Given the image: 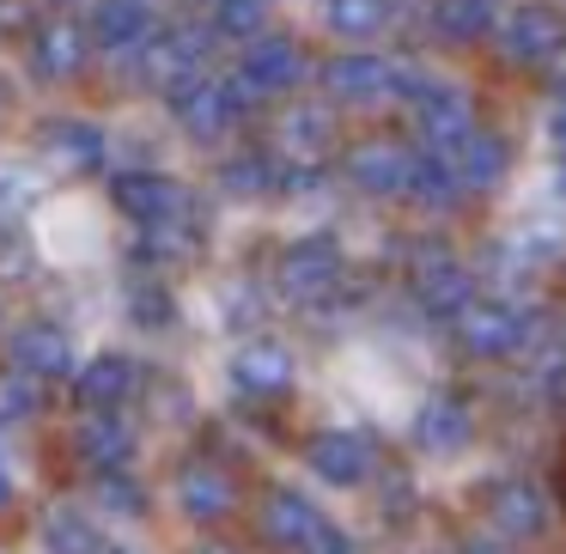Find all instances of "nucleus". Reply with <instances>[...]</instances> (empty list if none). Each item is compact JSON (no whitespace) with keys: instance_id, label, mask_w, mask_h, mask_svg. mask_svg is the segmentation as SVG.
Instances as JSON below:
<instances>
[{"instance_id":"1","label":"nucleus","mask_w":566,"mask_h":554,"mask_svg":"<svg viewBox=\"0 0 566 554\" xmlns=\"http://www.w3.org/2000/svg\"><path fill=\"white\" fill-rule=\"evenodd\" d=\"M396 98L415 111V123H420V135H427L432 153L457 147V140L475 128V111H469V98L451 86V80H439V74H402V67H396Z\"/></svg>"},{"instance_id":"2","label":"nucleus","mask_w":566,"mask_h":554,"mask_svg":"<svg viewBox=\"0 0 566 554\" xmlns=\"http://www.w3.org/2000/svg\"><path fill=\"white\" fill-rule=\"evenodd\" d=\"M475 512H481V524H488L493 536L530 542V536L548 530L554 505H548V493H542L530 475H493V481H481V488H475Z\"/></svg>"},{"instance_id":"3","label":"nucleus","mask_w":566,"mask_h":554,"mask_svg":"<svg viewBox=\"0 0 566 554\" xmlns=\"http://www.w3.org/2000/svg\"><path fill=\"white\" fill-rule=\"evenodd\" d=\"M165 104H171V116H177V128L184 135H196V140H220V135H232L238 128V92H232V80H220V74H184V80H171L165 86Z\"/></svg>"},{"instance_id":"4","label":"nucleus","mask_w":566,"mask_h":554,"mask_svg":"<svg viewBox=\"0 0 566 554\" xmlns=\"http://www.w3.org/2000/svg\"><path fill=\"white\" fill-rule=\"evenodd\" d=\"M298 74H305V50H298L293 38L262 31V38L244 43V55H238V67L226 80H232L238 104H256V98H281V92H293Z\"/></svg>"},{"instance_id":"5","label":"nucleus","mask_w":566,"mask_h":554,"mask_svg":"<svg viewBox=\"0 0 566 554\" xmlns=\"http://www.w3.org/2000/svg\"><path fill=\"white\" fill-rule=\"evenodd\" d=\"M493 31H500V50L512 55L517 67H548V62H560V50H566V19L554 13L548 0L512 7Z\"/></svg>"},{"instance_id":"6","label":"nucleus","mask_w":566,"mask_h":554,"mask_svg":"<svg viewBox=\"0 0 566 554\" xmlns=\"http://www.w3.org/2000/svg\"><path fill=\"white\" fill-rule=\"evenodd\" d=\"M457 342L475 359H512L517 347L530 342V323H524V311L505 305V299H469V305L457 311Z\"/></svg>"},{"instance_id":"7","label":"nucleus","mask_w":566,"mask_h":554,"mask_svg":"<svg viewBox=\"0 0 566 554\" xmlns=\"http://www.w3.org/2000/svg\"><path fill=\"white\" fill-rule=\"evenodd\" d=\"M25 62L43 86H67V80H80L92 62V31L80 25V19H43V25L31 31Z\"/></svg>"},{"instance_id":"8","label":"nucleus","mask_w":566,"mask_h":554,"mask_svg":"<svg viewBox=\"0 0 566 554\" xmlns=\"http://www.w3.org/2000/svg\"><path fill=\"white\" fill-rule=\"evenodd\" d=\"M342 171L354 189L366 196H408V177H415V153L390 135H366L342 153Z\"/></svg>"},{"instance_id":"9","label":"nucleus","mask_w":566,"mask_h":554,"mask_svg":"<svg viewBox=\"0 0 566 554\" xmlns=\"http://www.w3.org/2000/svg\"><path fill=\"white\" fill-rule=\"evenodd\" d=\"M342 286V250L329 238H298L281 257V293L298 305H323V299Z\"/></svg>"},{"instance_id":"10","label":"nucleus","mask_w":566,"mask_h":554,"mask_svg":"<svg viewBox=\"0 0 566 554\" xmlns=\"http://www.w3.org/2000/svg\"><path fill=\"white\" fill-rule=\"evenodd\" d=\"M111 201L135 226H165V220H184V213H189L184 184L165 177V171H116L111 177Z\"/></svg>"},{"instance_id":"11","label":"nucleus","mask_w":566,"mask_h":554,"mask_svg":"<svg viewBox=\"0 0 566 554\" xmlns=\"http://www.w3.org/2000/svg\"><path fill=\"white\" fill-rule=\"evenodd\" d=\"M305 469H317V481H329V488H366L371 469H378V445L366 432L329 427L305 445Z\"/></svg>"},{"instance_id":"12","label":"nucleus","mask_w":566,"mask_h":554,"mask_svg":"<svg viewBox=\"0 0 566 554\" xmlns=\"http://www.w3.org/2000/svg\"><path fill=\"white\" fill-rule=\"evenodd\" d=\"M323 92L335 104H384V98H396V67L371 50H347L323 67Z\"/></svg>"},{"instance_id":"13","label":"nucleus","mask_w":566,"mask_h":554,"mask_svg":"<svg viewBox=\"0 0 566 554\" xmlns=\"http://www.w3.org/2000/svg\"><path fill=\"white\" fill-rule=\"evenodd\" d=\"M86 31H92V50H104V55H135V50H147L153 38H159V19L147 13V0H98L92 7V19H86Z\"/></svg>"},{"instance_id":"14","label":"nucleus","mask_w":566,"mask_h":554,"mask_svg":"<svg viewBox=\"0 0 566 554\" xmlns=\"http://www.w3.org/2000/svg\"><path fill=\"white\" fill-rule=\"evenodd\" d=\"M262 536L274 542V548L281 554H298L311 542V530L323 524V512H317V500H311V493H298L293 481H274L269 493H262Z\"/></svg>"},{"instance_id":"15","label":"nucleus","mask_w":566,"mask_h":554,"mask_svg":"<svg viewBox=\"0 0 566 554\" xmlns=\"http://www.w3.org/2000/svg\"><path fill=\"white\" fill-rule=\"evenodd\" d=\"M135 445H140V432L123 420V408H98V415H86L80 432H74V451H80V463H86L92 475H104V469H128Z\"/></svg>"},{"instance_id":"16","label":"nucleus","mask_w":566,"mask_h":554,"mask_svg":"<svg viewBox=\"0 0 566 554\" xmlns=\"http://www.w3.org/2000/svg\"><path fill=\"white\" fill-rule=\"evenodd\" d=\"M177 505L189 524H226L238 512V481L220 463H184L177 475Z\"/></svg>"},{"instance_id":"17","label":"nucleus","mask_w":566,"mask_h":554,"mask_svg":"<svg viewBox=\"0 0 566 554\" xmlns=\"http://www.w3.org/2000/svg\"><path fill=\"white\" fill-rule=\"evenodd\" d=\"M135 390H140V366L128 354H92L86 366L74 372V403L86 408V415H98V408H123Z\"/></svg>"},{"instance_id":"18","label":"nucleus","mask_w":566,"mask_h":554,"mask_svg":"<svg viewBox=\"0 0 566 554\" xmlns=\"http://www.w3.org/2000/svg\"><path fill=\"white\" fill-rule=\"evenodd\" d=\"M444 165H451V177L463 189H493V184H505V165H512V147H505L500 135H493V128H469L463 140H457V147H444L439 153Z\"/></svg>"},{"instance_id":"19","label":"nucleus","mask_w":566,"mask_h":554,"mask_svg":"<svg viewBox=\"0 0 566 554\" xmlns=\"http://www.w3.org/2000/svg\"><path fill=\"white\" fill-rule=\"evenodd\" d=\"M415 439H420V451H432V457H457L469 439H475L469 403H463V396H451V390H439V396H432V403L415 415Z\"/></svg>"},{"instance_id":"20","label":"nucleus","mask_w":566,"mask_h":554,"mask_svg":"<svg viewBox=\"0 0 566 554\" xmlns=\"http://www.w3.org/2000/svg\"><path fill=\"white\" fill-rule=\"evenodd\" d=\"M415 299H420V311H432V317H457V311L475 299V274H469L457 257H427L415 269Z\"/></svg>"},{"instance_id":"21","label":"nucleus","mask_w":566,"mask_h":554,"mask_svg":"<svg viewBox=\"0 0 566 554\" xmlns=\"http://www.w3.org/2000/svg\"><path fill=\"white\" fill-rule=\"evenodd\" d=\"M281 153H286V165H317V159H329L335 153V116H329V104H293V111L281 116Z\"/></svg>"},{"instance_id":"22","label":"nucleus","mask_w":566,"mask_h":554,"mask_svg":"<svg viewBox=\"0 0 566 554\" xmlns=\"http://www.w3.org/2000/svg\"><path fill=\"white\" fill-rule=\"evenodd\" d=\"M232 384L244 396H281L293 390V354L281 342H250L232 354Z\"/></svg>"},{"instance_id":"23","label":"nucleus","mask_w":566,"mask_h":554,"mask_svg":"<svg viewBox=\"0 0 566 554\" xmlns=\"http://www.w3.org/2000/svg\"><path fill=\"white\" fill-rule=\"evenodd\" d=\"M13 359L25 378H74V347H67L62 330H50V323H25V330L13 335Z\"/></svg>"},{"instance_id":"24","label":"nucleus","mask_w":566,"mask_h":554,"mask_svg":"<svg viewBox=\"0 0 566 554\" xmlns=\"http://www.w3.org/2000/svg\"><path fill=\"white\" fill-rule=\"evenodd\" d=\"M43 153L62 171H92L104 159V128L80 123V116H55V123H43Z\"/></svg>"},{"instance_id":"25","label":"nucleus","mask_w":566,"mask_h":554,"mask_svg":"<svg viewBox=\"0 0 566 554\" xmlns=\"http://www.w3.org/2000/svg\"><path fill=\"white\" fill-rule=\"evenodd\" d=\"M38 542H43V554H104L111 548L98 518L80 512V505H50L43 524H38Z\"/></svg>"},{"instance_id":"26","label":"nucleus","mask_w":566,"mask_h":554,"mask_svg":"<svg viewBox=\"0 0 566 554\" xmlns=\"http://www.w3.org/2000/svg\"><path fill=\"white\" fill-rule=\"evenodd\" d=\"M220 177H226V196H250V201H262V196H281L286 177H293V165L274 159V153H232Z\"/></svg>"},{"instance_id":"27","label":"nucleus","mask_w":566,"mask_h":554,"mask_svg":"<svg viewBox=\"0 0 566 554\" xmlns=\"http://www.w3.org/2000/svg\"><path fill=\"white\" fill-rule=\"evenodd\" d=\"M500 25V0H432V38L444 43H481Z\"/></svg>"},{"instance_id":"28","label":"nucleus","mask_w":566,"mask_h":554,"mask_svg":"<svg viewBox=\"0 0 566 554\" xmlns=\"http://www.w3.org/2000/svg\"><path fill=\"white\" fill-rule=\"evenodd\" d=\"M384 13H390V0H323V25L347 43H366L378 38Z\"/></svg>"},{"instance_id":"29","label":"nucleus","mask_w":566,"mask_h":554,"mask_svg":"<svg viewBox=\"0 0 566 554\" xmlns=\"http://www.w3.org/2000/svg\"><path fill=\"white\" fill-rule=\"evenodd\" d=\"M457 196H463V184L451 177V165H444L439 153L415 159V177H408V196L402 201H420V208H451Z\"/></svg>"},{"instance_id":"30","label":"nucleus","mask_w":566,"mask_h":554,"mask_svg":"<svg viewBox=\"0 0 566 554\" xmlns=\"http://www.w3.org/2000/svg\"><path fill=\"white\" fill-rule=\"evenodd\" d=\"M269 19H274V0H213V31L220 38L250 43L269 31Z\"/></svg>"},{"instance_id":"31","label":"nucleus","mask_w":566,"mask_h":554,"mask_svg":"<svg viewBox=\"0 0 566 554\" xmlns=\"http://www.w3.org/2000/svg\"><path fill=\"white\" fill-rule=\"evenodd\" d=\"M92 500H98V512H116V518H140V512H147V493L135 488L128 469H104V475H92Z\"/></svg>"},{"instance_id":"32","label":"nucleus","mask_w":566,"mask_h":554,"mask_svg":"<svg viewBox=\"0 0 566 554\" xmlns=\"http://www.w3.org/2000/svg\"><path fill=\"white\" fill-rule=\"evenodd\" d=\"M128 317H135L140 330H171V323H177V299L165 293L159 281H135V286H128Z\"/></svg>"},{"instance_id":"33","label":"nucleus","mask_w":566,"mask_h":554,"mask_svg":"<svg viewBox=\"0 0 566 554\" xmlns=\"http://www.w3.org/2000/svg\"><path fill=\"white\" fill-rule=\"evenodd\" d=\"M31 415H38V378L0 372V427H25Z\"/></svg>"},{"instance_id":"34","label":"nucleus","mask_w":566,"mask_h":554,"mask_svg":"<svg viewBox=\"0 0 566 554\" xmlns=\"http://www.w3.org/2000/svg\"><path fill=\"white\" fill-rule=\"evenodd\" d=\"M31 196H38V177L19 171V165H7V171H0V213H19Z\"/></svg>"},{"instance_id":"35","label":"nucleus","mask_w":566,"mask_h":554,"mask_svg":"<svg viewBox=\"0 0 566 554\" xmlns=\"http://www.w3.org/2000/svg\"><path fill=\"white\" fill-rule=\"evenodd\" d=\"M298 554H359V548H354V536H347L342 524H329V518H323V524L311 530V542H305Z\"/></svg>"},{"instance_id":"36","label":"nucleus","mask_w":566,"mask_h":554,"mask_svg":"<svg viewBox=\"0 0 566 554\" xmlns=\"http://www.w3.org/2000/svg\"><path fill=\"white\" fill-rule=\"evenodd\" d=\"M463 554H517V542L493 536V530H469V536H463Z\"/></svg>"},{"instance_id":"37","label":"nucleus","mask_w":566,"mask_h":554,"mask_svg":"<svg viewBox=\"0 0 566 554\" xmlns=\"http://www.w3.org/2000/svg\"><path fill=\"white\" fill-rule=\"evenodd\" d=\"M548 403H554V408H560V415H566V359H560V366L548 372Z\"/></svg>"},{"instance_id":"38","label":"nucleus","mask_w":566,"mask_h":554,"mask_svg":"<svg viewBox=\"0 0 566 554\" xmlns=\"http://www.w3.org/2000/svg\"><path fill=\"white\" fill-rule=\"evenodd\" d=\"M554 147H560V159H566V98L554 104Z\"/></svg>"},{"instance_id":"39","label":"nucleus","mask_w":566,"mask_h":554,"mask_svg":"<svg viewBox=\"0 0 566 554\" xmlns=\"http://www.w3.org/2000/svg\"><path fill=\"white\" fill-rule=\"evenodd\" d=\"M7 505H13V475L0 469V512H7Z\"/></svg>"},{"instance_id":"40","label":"nucleus","mask_w":566,"mask_h":554,"mask_svg":"<svg viewBox=\"0 0 566 554\" xmlns=\"http://www.w3.org/2000/svg\"><path fill=\"white\" fill-rule=\"evenodd\" d=\"M560 505H566V475H560Z\"/></svg>"},{"instance_id":"41","label":"nucleus","mask_w":566,"mask_h":554,"mask_svg":"<svg viewBox=\"0 0 566 554\" xmlns=\"http://www.w3.org/2000/svg\"><path fill=\"white\" fill-rule=\"evenodd\" d=\"M104 554H128V548H104Z\"/></svg>"},{"instance_id":"42","label":"nucleus","mask_w":566,"mask_h":554,"mask_svg":"<svg viewBox=\"0 0 566 554\" xmlns=\"http://www.w3.org/2000/svg\"><path fill=\"white\" fill-rule=\"evenodd\" d=\"M62 7H80V0H62Z\"/></svg>"},{"instance_id":"43","label":"nucleus","mask_w":566,"mask_h":554,"mask_svg":"<svg viewBox=\"0 0 566 554\" xmlns=\"http://www.w3.org/2000/svg\"><path fill=\"white\" fill-rule=\"evenodd\" d=\"M208 554H226V548H208Z\"/></svg>"}]
</instances>
